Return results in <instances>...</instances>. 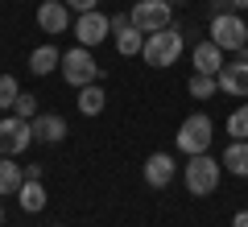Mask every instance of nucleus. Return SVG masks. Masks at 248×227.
Wrapping results in <instances>:
<instances>
[{
    "label": "nucleus",
    "instance_id": "obj_1",
    "mask_svg": "<svg viewBox=\"0 0 248 227\" xmlns=\"http://www.w3.org/2000/svg\"><path fill=\"white\" fill-rule=\"evenodd\" d=\"M182 178H186V190L195 198H207V194H215V186L223 178V161H215L211 153H199V157H190L182 166Z\"/></svg>",
    "mask_w": 248,
    "mask_h": 227
},
{
    "label": "nucleus",
    "instance_id": "obj_2",
    "mask_svg": "<svg viewBox=\"0 0 248 227\" xmlns=\"http://www.w3.org/2000/svg\"><path fill=\"white\" fill-rule=\"evenodd\" d=\"M211 136H215V124H211V116H207V112L186 116L182 128H178V153H186V157L211 153Z\"/></svg>",
    "mask_w": 248,
    "mask_h": 227
},
{
    "label": "nucleus",
    "instance_id": "obj_3",
    "mask_svg": "<svg viewBox=\"0 0 248 227\" xmlns=\"http://www.w3.org/2000/svg\"><path fill=\"white\" fill-rule=\"evenodd\" d=\"M141 58L149 62V66H174V62L182 58V29L170 25V29H157V33H149V37H145Z\"/></svg>",
    "mask_w": 248,
    "mask_h": 227
},
{
    "label": "nucleus",
    "instance_id": "obj_4",
    "mask_svg": "<svg viewBox=\"0 0 248 227\" xmlns=\"http://www.w3.org/2000/svg\"><path fill=\"white\" fill-rule=\"evenodd\" d=\"M62 79L71 83L75 91L79 87H91V83H99V62L91 58V50L87 45H75V50H66L62 54Z\"/></svg>",
    "mask_w": 248,
    "mask_h": 227
},
{
    "label": "nucleus",
    "instance_id": "obj_5",
    "mask_svg": "<svg viewBox=\"0 0 248 227\" xmlns=\"http://www.w3.org/2000/svg\"><path fill=\"white\" fill-rule=\"evenodd\" d=\"M128 17H133V25L149 37V33H157V29L174 25V4H170V0H133V13H128Z\"/></svg>",
    "mask_w": 248,
    "mask_h": 227
},
{
    "label": "nucleus",
    "instance_id": "obj_6",
    "mask_svg": "<svg viewBox=\"0 0 248 227\" xmlns=\"http://www.w3.org/2000/svg\"><path fill=\"white\" fill-rule=\"evenodd\" d=\"M211 42L219 50H244L248 45V25L240 13H223V17H211Z\"/></svg>",
    "mask_w": 248,
    "mask_h": 227
},
{
    "label": "nucleus",
    "instance_id": "obj_7",
    "mask_svg": "<svg viewBox=\"0 0 248 227\" xmlns=\"http://www.w3.org/2000/svg\"><path fill=\"white\" fill-rule=\"evenodd\" d=\"M33 140L37 136H33V124L29 120H21V116H4L0 120V157H17Z\"/></svg>",
    "mask_w": 248,
    "mask_h": 227
},
{
    "label": "nucleus",
    "instance_id": "obj_8",
    "mask_svg": "<svg viewBox=\"0 0 248 227\" xmlns=\"http://www.w3.org/2000/svg\"><path fill=\"white\" fill-rule=\"evenodd\" d=\"M112 33V17H104L99 9H91V13H79V21H75V42L79 45H99L104 37Z\"/></svg>",
    "mask_w": 248,
    "mask_h": 227
},
{
    "label": "nucleus",
    "instance_id": "obj_9",
    "mask_svg": "<svg viewBox=\"0 0 248 227\" xmlns=\"http://www.w3.org/2000/svg\"><path fill=\"white\" fill-rule=\"evenodd\" d=\"M219 79V91L232 99H248V54H240L236 62H223V70L215 75Z\"/></svg>",
    "mask_w": 248,
    "mask_h": 227
},
{
    "label": "nucleus",
    "instance_id": "obj_10",
    "mask_svg": "<svg viewBox=\"0 0 248 227\" xmlns=\"http://www.w3.org/2000/svg\"><path fill=\"white\" fill-rule=\"evenodd\" d=\"M37 25H42V33H66V29H71L66 0H42V4H37Z\"/></svg>",
    "mask_w": 248,
    "mask_h": 227
},
{
    "label": "nucleus",
    "instance_id": "obj_11",
    "mask_svg": "<svg viewBox=\"0 0 248 227\" xmlns=\"http://www.w3.org/2000/svg\"><path fill=\"white\" fill-rule=\"evenodd\" d=\"M190 62H195V75H219L223 70V50L211 37H203V42L190 50Z\"/></svg>",
    "mask_w": 248,
    "mask_h": 227
},
{
    "label": "nucleus",
    "instance_id": "obj_12",
    "mask_svg": "<svg viewBox=\"0 0 248 227\" xmlns=\"http://www.w3.org/2000/svg\"><path fill=\"white\" fill-rule=\"evenodd\" d=\"M29 124H33V136L46 140V145H58V140H66V120H62L58 112H37Z\"/></svg>",
    "mask_w": 248,
    "mask_h": 227
},
{
    "label": "nucleus",
    "instance_id": "obj_13",
    "mask_svg": "<svg viewBox=\"0 0 248 227\" xmlns=\"http://www.w3.org/2000/svg\"><path fill=\"white\" fill-rule=\"evenodd\" d=\"M145 182H149L153 190L170 186L174 182V157H170V153H153V157L145 161Z\"/></svg>",
    "mask_w": 248,
    "mask_h": 227
},
{
    "label": "nucleus",
    "instance_id": "obj_14",
    "mask_svg": "<svg viewBox=\"0 0 248 227\" xmlns=\"http://www.w3.org/2000/svg\"><path fill=\"white\" fill-rule=\"evenodd\" d=\"M223 169L228 174H236V178H248V140H232L228 149H223Z\"/></svg>",
    "mask_w": 248,
    "mask_h": 227
},
{
    "label": "nucleus",
    "instance_id": "obj_15",
    "mask_svg": "<svg viewBox=\"0 0 248 227\" xmlns=\"http://www.w3.org/2000/svg\"><path fill=\"white\" fill-rule=\"evenodd\" d=\"M17 198H21V211L37 215V211L46 207V186H42V178H25V182H21V190H17Z\"/></svg>",
    "mask_w": 248,
    "mask_h": 227
},
{
    "label": "nucleus",
    "instance_id": "obj_16",
    "mask_svg": "<svg viewBox=\"0 0 248 227\" xmlns=\"http://www.w3.org/2000/svg\"><path fill=\"white\" fill-rule=\"evenodd\" d=\"M62 66V50H54V45H37L33 54H29V70H33L37 79L42 75H50V70Z\"/></svg>",
    "mask_w": 248,
    "mask_h": 227
},
{
    "label": "nucleus",
    "instance_id": "obj_17",
    "mask_svg": "<svg viewBox=\"0 0 248 227\" xmlns=\"http://www.w3.org/2000/svg\"><path fill=\"white\" fill-rule=\"evenodd\" d=\"M104 104H108V95H104V87H99V83L79 87V112H83V116H99V112H104Z\"/></svg>",
    "mask_w": 248,
    "mask_h": 227
},
{
    "label": "nucleus",
    "instance_id": "obj_18",
    "mask_svg": "<svg viewBox=\"0 0 248 227\" xmlns=\"http://www.w3.org/2000/svg\"><path fill=\"white\" fill-rule=\"evenodd\" d=\"M25 182V169L13 166V157H0V194H17Z\"/></svg>",
    "mask_w": 248,
    "mask_h": 227
},
{
    "label": "nucleus",
    "instance_id": "obj_19",
    "mask_svg": "<svg viewBox=\"0 0 248 227\" xmlns=\"http://www.w3.org/2000/svg\"><path fill=\"white\" fill-rule=\"evenodd\" d=\"M112 37H116V50H120L124 58H133V54H141V50H145V37H141V29H137V25L120 29V33H112Z\"/></svg>",
    "mask_w": 248,
    "mask_h": 227
},
{
    "label": "nucleus",
    "instance_id": "obj_20",
    "mask_svg": "<svg viewBox=\"0 0 248 227\" xmlns=\"http://www.w3.org/2000/svg\"><path fill=\"white\" fill-rule=\"evenodd\" d=\"M186 91L195 99H211L215 91H219V79L215 75H190V83H186Z\"/></svg>",
    "mask_w": 248,
    "mask_h": 227
},
{
    "label": "nucleus",
    "instance_id": "obj_21",
    "mask_svg": "<svg viewBox=\"0 0 248 227\" xmlns=\"http://www.w3.org/2000/svg\"><path fill=\"white\" fill-rule=\"evenodd\" d=\"M228 132H232V140H248V104H240L228 116Z\"/></svg>",
    "mask_w": 248,
    "mask_h": 227
},
{
    "label": "nucleus",
    "instance_id": "obj_22",
    "mask_svg": "<svg viewBox=\"0 0 248 227\" xmlns=\"http://www.w3.org/2000/svg\"><path fill=\"white\" fill-rule=\"evenodd\" d=\"M17 99H21V83L13 79V75H0V107L9 112V107L17 104Z\"/></svg>",
    "mask_w": 248,
    "mask_h": 227
},
{
    "label": "nucleus",
    "instance_id": "obj_23",
    "mask_svg": "<svg viewBox=\"0 0 248 227\" xmlns=\"http://www.w3.org/2000/svg\"><path fill=\"white\" fill-rule=\"evenodd\" d=\"M13 116H21V120H33V116H37V95H25V91H21V99L13 104Z\"/></svg>",
    "mask_w": 248,
    "mask_h": 227
},
{
    "label": "nucleus",
    "instance_id": "obj_24",
    "mask_svg": "<svg viewBox=\"0 0 248 227\" xmlns=\"http://www.w3.org/2000/svg\"><path fill=\"white\" fill-rule=\"evenodd\" d=\"M207 9H211V17H223V13H236V0H211Z\"/></svg>",
    "mask_w": 248,
    "mask_h": 227
},
{
    "label": "nucleus",
    "instance_id": "obj_25",
    "mask_svg": "<svg viewBox=\"0 0 248 227\" xmlns=\"http://www.w3.org/2000/svg\"><path fill=\"white\" fill-rule=\"evenodd\" d=\"M128 25H133L128 13H112V33H120V29H128Z\"/></svg>",
    "mask_w": 248,
    "mask_h": 227
},
{
    "label": "nucleus",
    "instance_id": "obj_26",
    "mask_svg": "<svg viewBox=\"0 0 248 227\" xmlns=\"http://www.w3.org/2000/svg\"><path fill=\"white\" fill-rule=\"evenodd\" d=\"M99 0H66V9H75V13H91Z\"/></svg>",
    "mask_w": 248,
    "mask_h": 227
},
{
    "label": "nucleus",
    "instance_id": "obj_27",
    "mask_svg": "<svg viewBox=\"0 0 248 227\" xmlns=\"http://www.w3.org/2000/svg\"><path fill=\"white\" fill-rule=\"evenodd\" d=\"M232 227H248V211H236V219H232Z\"/></svg>",
    "mask_w": 248,
    "mask_h": 227
},
{
    "label": "nucleus",
    "instance_id": "obj_28",
    "mask_svg": "<svg viewBox=\"0 0 248 227\" xmlns=\"http://www.w3.org/2000/svg\"><path fill=\"white\" fill-rule=\"evenodd\" d=\"M170 4H190V0H170Z\"/></svg>",
    "mask_w": 248,
    "mask_h": 227
},
{
    "label": "nucleus",
    "instance_id": "obj_29",
    "mask_svg": "<svg viewBox=\"0 0 248 227\" xmlns=\"http://www.w3.org/2000/svg\"><path fill=\"white\" fill-rule=\"evenodd\" d=\"M0 223H4V207H0Z\"/></svg>",
    "mask_w": 248,
    "mask_h": 227
},
{
    "label": "nucleus",
    "instance_id": "obj_30",
    "mask_svg": "<svg viewBox=\"0 0 248 227\" xmlns=\"http://www.w3.org/2000/svg\"><path fill=\"white\" fill-rule=\"evenodd\" d=\"M54 227H62V223H54Z\"/></svg>",
    "mask_w": 248,
    "mask_h": 227
},
{
    "label": "nucleus",
    "instance_id": "obj_31",
    "mask_svg": "<svg viewBox=\"0 0 248 227\" xmlns=\"http://www.w3.org/2000/svg\"><path fill=\"white\" fill-rule=\"evenodd\" d=\"M244 50H248V45H244Z\"/></svg>",
    "mask_w": 248,
    "mask_h": 227
}]
</instances>
